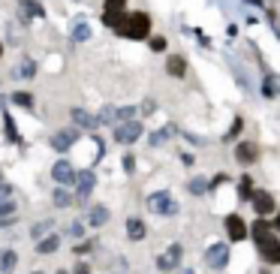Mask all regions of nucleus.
Here are the masks:
<instances>
[{
    "label": "nucleus",
    "mask_w": 280,
    "mask_h": 274,
    "mask_svg": "<svg viewBox=\"0 0 280 274\" xmlns=\"http://www.w3.org/2000/svg\"><path fill=\"white\" fill-rule=\"evenodd\" d=\"M253 238H256V247H259V253H262L265 262H271V265L280 262V241H277V235L271 232V223L268 220H256Z\"/></svg>",
    "instance_id": "obj_1"
},
{
    "label": "nucleus",
    "mask_w": 280,
    "mask_h": 274,
    "mask_svg": "<svg viewBox=\"0 0 280 274\" xmlns=\"http://www.w3.org/2000/svg\"><path fill=\"white\" fill-rule=\"evenodd\" d=\"M121 33H124L127 39H148V36H151V18H148L145 12H130V15H124Z\"/></svg>",
    "instance_id": "obj_2"
},
{
    "label": "nucleus",
    "mask_w": 280,
    "mask_h": 274,
    "mask_svg": "<svg viewBox=\"0 0 280 274\" xmlns=\"http://www.w3.org/2000/svg\"><path fill=\"white\" fill-rule=\"evenodd\" d=\"M148 208H151L154 214H166V217L178 214V202H175L169 193H154V196H148Z\"/></svg>",
    "instance_id": "obj_3"
},
{
    "label": "nucleus",
    "mask_w": 280,
    "mask_h": 274,
    "mask_svg": "<svg viewBox=\"0 0 280 274\" xmlns=\"http://www.w3.org/2000/svg\"><path fill=\"white\" fill-rule=\"evenodd\" d=\"M139 136H142V124H139L136 118H133V121H124V124L115 127V142H121V145H133Z\"/></svg>",
    "instance_id": "obj_4"
},
{
    "label": "nucleus",
    "mask_w": 280,
    "mask_h": 274,
    "mask_svg": "<svg viewBox=\"0 0 280 274\" xmlns=\"http://www.w3.org/2000/svg\"><path fill=\"white\" fill-rule=\"evenodd\" d=\"M205 262H208V268H214V271H220V268H226V262H229V244H211L208 250H205Z\"/></svg>",
    "instance_id": "obj_5"
},
{
    "label": "nucleus",
    "mask_w": 280,
    "mask_h": 274,
    "mask_svg": "<svg viewBox=\"0 0 280 274\" xmlns=\"http://www.w3.org/2000/svg\"><path fill=\"white\" fill-rule=\"evenodd\" d=\"M181 244H169L160 256H157V268L160 271H172V268H178V262H181Z\"/></svg>",
    "instance_id": "obj_6"
},
{
    "label": "nucleus",
    "mask_w": 280,
    "mask_h": 274,
    "mask_svg": "<svg viewBox=\"0 0 280 274\" xmlns=\"http://www.w3.org/2000/svg\"><path fill=\"white\" fill-rule=\"evenodd\" d=\"M51 175H54V181H57L60 187L75 184V169H72L66 160H57V163H54V169H51Z\"/></svg>",
    "instance_id": "obj_7"
},
{
    "label": "nucleus",
    "mask_w": 280,
    "mask_h": 274,
    "mask_svg": "<svg viewBox=\"0 0 280 274\" xmlns=\"http://www.w3.org/2000/svg\"><path fill=\"white\" fill-rule=\"evenodd\" d=\"M75 139H78V130H72V127L69 130H60V133L51 136V148L54 151H66L69 145H75Z\"/></svg>",
    "instance_id": "obj_8"
},
{
    "label": "nucleus",
    "mask_w": 280,
    "mask_h": 274,
    "mask_svg": "<svg viewBox=\"0 0 280 274\" xmlns=\"http://www.w3.org/2000/svg\"><path fill=\"white\" fill-rule=\"evenodd\" d=\"M235 157H238V163L250 166V163H256V157H259V148H256L253 142H241V145L235 148Z\"/></svg>",
    "instance_id": "obj_9"
},
{
    "label": "nucleus",
    "mask_w": 280,
    "mask_h": 274,
    "mask_svg": "<svg viewBox=\"0 0 280 274\" xmlns=\"http://www.w3.org/2000/svg\"><path fill=\"white\" fill-rule=\"evenodd\" d=\"M253 208H256V214H271L274 211V196L265 193V190L253 193Z\"/></svg>",
    "instance_id": "obj_10"
},
{
    "label": "nucleus",
    "mask_w": 280,
    "mask_h": 274,
    "mask_svg": "<svg viewBox=\"0 0 280 274\" xmlns=\"http://www.w3.org/2000/svg\"><path fill=\"white\" fill-rule=\"evenodd\" d=\"M15 211V196L9 184H0V217H9Z\"/></svg>",
    "instance_id": "obj_11"
},
{
    "label": "nucleus",
    "mask_w": 280,
    "mask_h": 274,
    "mask_svg": "<svg viewBox=\"0 0 280 274\" xmlns=\"http://www.w3.org/2000/svg\"><path fill=\"white\" fill-rule=\"evenodd\" d=\"M166 72H169L172 78H184V72H187V60H184L181 54H169V60H166Z\"/></svg>",
    "instance_id": "obj_12"
},
{
    "label": "nucleus",
    "mask_w": 280,
    "mask_h": 274,
    "mask_svg": "<svg viewBox=\"0 0 280 274\" xmlns=\"http://www.w3.org/2000/svg\"><path fill=\"white\" fill-rule=\"evenodd\" d=\"M226 232H229V238H232V241H241V238L247 235V229H244V220H241L238 214L226 217Z\"/></svg>",
    "instance_id": "obj_13"
},
{
    "label": "nucleus",
    "mask_w": 280,
    "mask_h": 274,
    "mask_svg": "<svg viewBox=\"0 0 280 274\" xmlns=\"http://www.w3.org/2000/svg\"><path fill=\"white\" fill-rule=\"evenodd\" d=\"M87 223H90V226H106V223H109V208H106V205L87 208Z\"/></svg>",
    "instance_id": "obj_14"
},
{
    "label": "nucleus",
    "mask_w": 280,
    "mask_h": 274,
    "mask_svg": "<svg viewBox=\"0 0 280 274\" xmlns=\"http://www.w3.org/2000/svg\"><path fill=\"white\" fill-rule=\"evenodd\" d=\"M75 181H78V196H87L94 190V184H97L94 172H75Z\"/></svg>",
    "instance_id": "obj_15"
},
{
    "label": "nucleus",
    "mask_w": 280,
    "mask_h": 274,
    "mask_svg": "<svg viewBox=\"0 0 280 274\" xmlns=\"http://www.w3.org/2000/svg\"><path fill=\"white\" fill-rule=\"evenodd\" d=\"M72 121H75L78 127H87V130L97 127V118H94L90 112H84V109H72Z\"/></svg>",
    "instance_id": "obj_16"
},
{
    "label": "nucleus",
    "mask_w": 280,
    "mask_h": 274,
    "mask_svg": "<svg viewBox=\"0 0 280 274\" xmlns=\"http://www.w3.org/2000/svg\"><path fill=\"white\" fill-rule=\"evenodd\" d=\"M15 265H18V256H15V250H0V271L12 274V271H15Z\"/></svg>",
    "instance_id": "obj_17"
},
{
    "label": "nucleus",
    "mask_w": 280,
    "mask_h": 274,
    "mask_svg": "<svg viewBox=\"0 0 280 274\" xmlns=\"http://www.w3.org/2000/svg\"><path fill=\"white\" fill-rule=\"evenodd\" d=\"M57 247H60V238H57V235H45V238H39L36 253H54Z\"/></svg>",
    "instance_id": "obj_18"
},
{
    "label": "nucleus",
    "mask_w": 280,
    "mask_h": 274,
    "mask_svg": "<svg viewBox=\"0 0 280 274\" xmlns=\"http://www.w3.org/2000/svg\"><path fill=\"white\" fill-rule=\"evenodd\" d=\"M127 235H130L133 241H142V238H145V223H142V220H136V217H133V220H127Z\"/></svg>",
    "instance_id": "obj_19"
},
{
    "label": "nucleus",
    "mask_w": 280,
    "mask_h": 274,
    "mask_svg": "<svg viewBox=\"0 0 280 274\" xmlns=\"http://www.w3.org/2000/svg\"><path fill=\"white\" fill-rule=\"evenodd\" d=\"M72 202H75V199H72V193H66L63 187H57V190H54V205H57V208H69Z\"/></svg>",
    "instance_id": "obj_20"
},
{
    "label": "nucleus",
    "mask_w": 280,
    "mask_h": 274,
    "mask_svg": "<svg viewBox=\"0 0 280 274\" xmlns=\"http://www.w3.org/2000/svg\"><path fill=\"white\" fill-rule=\"evenodd\" d=\"M21 15H24V18H36V15H42V9H39V3H33V0H21Z\"/></svg>",
    "instance_id": "obj_21"
},
{
    "label": "nucleus",
    "mask_w": 280,
    "mask_h": 274,
    "mask_svg": "<svg viewBox=\"0 0 280 274\" xmlns=\"http://www.w3.org/2000/svg\"><path fill=\"white\" fill-rule=\"evenodd\" d=\"M36 75V63L30 60V57H24L21 60V72H18V78H33Z\"/></svg>",
    "instance_id": "obj_22"
},
{
    "label": "nucleus",
    "mask_w": 280,
    "mask_h": 274,
    "mask_svg": "<svg viewBox=\"0 0 280 274\" xmlns=\"http://www.w3.org/2000/svg\"><path fill=\"white\" fill-rule=\"evenodd\" d=\"M48 229H51V220H39V223H36V226L30 229V235H33V238L39 241L42 235H48Z\"/></svg>",
    "instance_id": "obj_23"
},
{
    "label": "nucleus",
    "mask_w": 280,
    "mask_h": 274,
    "mask_svg": "<svg viewBox=\"0 0 280 274\" xmlns=\"http://www.w3.org/2000/svg\"><path fill=\"white\" fill-rule=\"evenodd\" d=\"M12 103H15V106H24V109H30V106H33V97H30V94H24V90H18V94H12Z\"/></svg>",
    "instance_id": "obj_24"
},
{
    "label": "nucleus",
    "mask_w": 280,
    "mask_h": 274,
    "mask_svg": "<svg viewBox=\"0 0 280 274\" xmlns=\"http://www.w3.org/2000/svg\"><path fill=\"white\" fill-rule=\"evenodd\" d=\"M100 124H115V109H112V106H106V109L97 115V127H100Z\"/></svg>",
    "instance_id": "obj_25"
},
{
    "label": "nucleus",
    "mask_w": 280,
    "mask_h": 274,
    "mask_svg": "<svg viewBox=\"0 0 280 274\" xmlns=\"http://www.w3.org/2000/svg\"><path fill=\"white\" fill-rule=\"evenodd\" d=\"M136 118V109L133 106H127V109H118L115 112V121H133Z\"/></svg>",
    "instance_id": "obj_26"
},
{
    "label": "nucleus",
    "mask_w": 280,
    "mask_h": 274,
    "mask_svg": "<svg viewBox=\"0 0 280 274\" xmlns=\"http://www.w3.org/2000/svg\"><path fill=\"white\" fill-rule=\"evenodd\" d=\"M190 190L199 196V193H205V190H208V181H205V178H193V181H190Z\"/></svg>",
    "instance_id": "obj_27"
},
{
    "label": "nucleus",
    "mask_w": 280,
    "mask_h": 274,
    "mask_svg": "<svg viewBox=\"0 0 280 274\" xmlns=\"http://www.w3.org/2000/svg\"><path fill=\"white\" fill-rule=\"evenodd\" d=\"M127 0H106V12H124Z\"/></svg>",
    "instance_id": "obj_28"
},
{
    "label": "nucleus",
    "mask_w": 280,
    "mask_h": 274,
    "mask_svg": "<svg viewBox=\"0 0 280 274\" xmlns=\"http://www.w3.org/2000/svg\"><path fill=\"white\" fill-rule=\"evenodd\" d=\"M151 48H154V51H163V48H166V39H163V36H151Z\"/></svg>",
    "instance_id": "obj_29"
},
{
    "label": "nucleus",
    "mask_w": 280,
    "mask_h": 274,
    "mask_svg": "<svg viewBox=\"0 0 280 274\" xmlns=\"http://www.w3.org/2000/svg\"><path fill=\"white\" fill-rule=\"evenodd\" d=\"M250 196H253V193H250V181L244 178V181H241V199H250Z\"/></svg>",
    "instance_id": "obj_30"
},
{
    "label": "nucleus",
    "mask_w": 280,
    "mask_h": 274,
    "mask_svg": "<svg viewBox=\"0 0 280 274\" xmlns=\"http://www.w3.org/2000/svg\"><path fill=\"white\" fill-rule=\"evenodd\" d=\"M87 36V30H84V24H78V30H75V39H84Z\"/></svg>",
    "instance_id": "obj_31"
},
{
    "label": "nucleus",
    "mask_w": 280,
    "mask_h": 274,
    "mask_svg": "<svg viewBox=\"0 0 280 274\" xmlns=\"http://www.w3.org/2000/svg\"><path fill=\"white\" fill-rule=\"evenodd\" d=\"M33 274H45V271H33Z\"/></svg>",
    "instance_id": "obj_32"
},
{
    "label": "nucleus",
    "mask_w": 280,
    "mask_h": 274,
    "mask_svg": "<svg viewBox=\"0 0 280 274\" xmlns=\"http://www.w3.org/2000/svg\"><path fill=\"white\" fill-rule=\"evenodd\" d=\"M0 54H3V45H0Z\"/></svg>",
    "instance_id": "obj_33"
},
{
    "label": "nucleus",
    "mask_w": 280,
    "mask_h": 274,
    "mask_svg": "<svg viewBox=\"0 0 280 274\" xmlns=\"http://www.w3.org/2000/svg\"><path fill=\"white\" fill-rule=\"evenodd\" d=\"M57 274H66V271H57Z\"/></svg>",
    "instance_id": "obj_34"
}]
</instances>
